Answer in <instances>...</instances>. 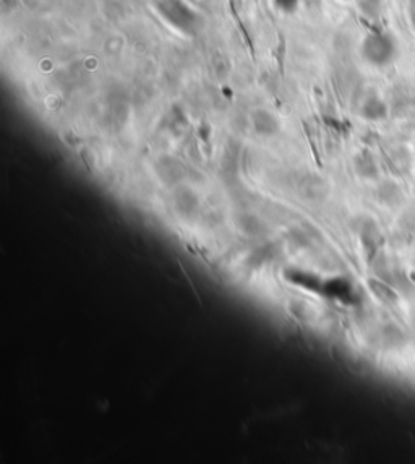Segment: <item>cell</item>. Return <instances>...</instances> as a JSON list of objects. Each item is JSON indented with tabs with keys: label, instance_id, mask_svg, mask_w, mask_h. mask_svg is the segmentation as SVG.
Listing matches in <instances>:
<instances>
[{
	"label": "cell",
	"instance_id": "3957f363",
	"mask_svg": "<svg viewBox=\"0 0 415 464\" xmlns=\"http://www.w3.org/2000/svg\"><path fill=\"white\" fill-rule=\"evenodd\" d=\"M235 223L240 232L248 235V237H263V235H266L269 231L268 224L255 213H248V211L240 213L235 219Z\"/></svg>",
	"mask_w": 415,
	"mask_h": 464
},
{
	"label": "cell",
	"instance_id": "277c9868",
	"mask_svg": "<svg viewBox=\"0 0 415 464\" xmlns=\"http://www.w3.org/2000/svg\"><path fill=\"white\" fill-rule=\"evenodd\" d=\"M158 174L162 182L171 185H179L184 177V164L171 156H162L158 161Z\"/></svg>",
	"mask_w": 415,
	"mask_h": 464
},
{
	"label": "cell",
	"instance_id": "6da1fadb",
	"mask_svg": "<svg viewBox=\"0 0 415 464\" xmlns=\"http://www.w3.org/2000/svg\"><path fill=\"white\" fill-rule=\"evenodd\" d=\"M172 206L180 218L192 219L200 211V198L192 187L179 184L172 192Z\"/></svg>",
	"mask_w": 415,
	"mask_h": 464
},
{
	"label": "cell",
	"instance_id": "ba28073f",
	"mask_svg": "<svg viewBox=\"0 0 415 464\" xmlns=\"http://www.w3.org/2000/svg\"><path fill=\"white\" fill-rule=\"evenodd\" d=\"M289 310H290V313L294 317H297V318H300V320H305L307 318V312H308V307H307V304L303 302V300H290V304H289Z\"/></svg>",
	"mask_w": 415,
	"mask_h": 464
},
{
	"label": "cell",
	"instance_id": "7a4b0ae2",
	"mask_svg": "<svg viewBox=\"0 0 415 464\" xmlns=\"http://www.w3.org/2000/svg\"><path fill=\"white\" fill-rule=\"evenodd\" d=\"M250 122L255 133L259 136H274L279 132V128H281L277 117L269 112L268 109L263 107L253 110L250 115Z\"/></svg>",
	"mask_w": 415,
	"mask_h": 464
},
{
	"label": "cell",
	"instance_id": "5b68a950",
	"mask_svg": "<svg viewBox=\"0 0 415 464\" xmlns=\"http://www.w3.org/2000/svg\"><path fill=\"white\" fill-rule=\"evenodd\" d=\"M298 193L303 200H323L324 195H326V184L318 175H307V177H302L298 182Z\"/></svg>",
	"mask_w": 415,
	"mask_h": 464
},
{
	"label": "cell",
	"instance_id": "52a82bcc",
	"mask_svg": "<svg viewBox=\"0 0 415 464\" xmlns=\"http://www.w3.org/2000/svg\"><path fill=\"white\" fill-rule=\"evenodd\" d=\"M287 240H289V244L295 248H305L310 245L308 234L302 229H298V227H294V229H290L287 232Z\"/></svg>",
	"mask_w": 415,
	"mask_h": 464
},
{
	"label": "cell",
	"instance_id": "8992f818",
	"mask_svg": "<svg viewBox=\"0 0 415 464\" xmlns=\"http://www.w3.org/2000/svg\"><path fill=\"white\" fill-rule=\"evenodd\" d=\"M271 250H272V245H261V247L255 248V250H251L245 260V266L248 268V270H258V268H261L266 261L271 258Z\"/></svg>",
	"mask_w": 415,
	"mask_h": 464
}]
</instances>
